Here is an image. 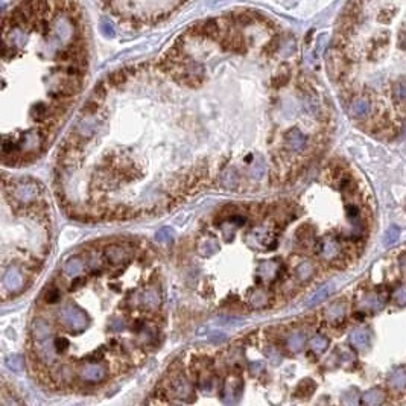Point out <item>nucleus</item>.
I'll list each match as a JSON object with an SVG mask.
<instances>
[{
	"label": "nucleus",
	"instance_id": "f257e3e1",
	"mask_svg": "<svg viewBox=\"0 0 406 406\" xmlns=\"http://www.w3.org/2000/svg\"><path fill=\"white\" fill-rule=\"evenodd\" d=\"M58 320L72 332H82L88 326L87 315L75 306H67L61 309L58 314Z\"/></svg>",
	"mask_w": 406,
	"mask_h": 406
},
{
	"label": "nucleus",
	"instance_id": "f03ea898",
	"mask_svg": "<svg viewBox=\"0 0 406 406\" xmlns=\"http://www.w3.org/2000/svg\"><path fill=\"white\" fill-rule=\"evenodd\" d=\"M12 196L15 198V201L27 204V202L37 199V196H38V186L35 183H30V181H20V183H17L14 186Z\"/></svg>",
	"mask_w": 406,
	"mask_h": 406
},
{
	"label": "nucleus",
	"instance_id": "7ed1b4c3",
	"mask_svg": "<svg viewBox=\"0 0 406 406\" xmlns=\"http://www.w3.org/2000/svg\"><path fill=\"white\" fill-rule=\"evenodd\" d=\"M286 146L291 151H303L306 146V135H304L298 128H292L285 135Z\"/></svg>",
	"mask_w": 406,
	"mask_h": 406
},
{
	"label": "nucleus",
	"instance_id": "20e7f679",
	"mask_svg": "<svg viewBox=\"0 0 406 406\" xmlns=\"http://www.w3.org/2000/svg\"><path fill=\"white\" fill-rule=\"evenodd\" d=\"M371 113V102L365 96L356 97L350 104V114L356 119H364Z\"/></svg>",
	"mask_w": 406,
	"mask_h": 406
},
{
	"label": "nucleus",
	"instance_id": "39448f33",
	"mask_svg": "<svg viewBox=\"0 0 406 406\" xmlns=\"http://www.w3.org/2000/svg\"><path fill=\"white\" fill-rule=\"evenodd\" d=\"M3 285L11 292H15L23 288V276L17 268L11 266L6 269V273L3 276Z\"/></svg>",
	"mask_w": 406,
	"mask_h": 406
},
{
	"label": "nucleus",
	"instance_id": "423d86ee",
	"mask_svg": "<svg viewBox=\"0 0 406 406\" xmlns=\"http://www.w3.org/2000/svg\"><path fill=\"white\" fill-rule=\"evenodd\" d=\"M32 333H33V336H35V340L44 341L52 333V326L49 324V321L37 318V320H33V323H32Z\"/></svg>",
	"mask_w": 406,
	"mask_h": 406
},
{
	"label": "nucleus",
	"instance_id": "0eeeda50",
	"mask_svg": "<svg viewBox=\"0 0 406 406\" xmlns=\"http://www.w3.org/2000/svg\"><path fill=\"white\" fill-rule=\"evenodd\" d=\"M81 378L87 382H99L105 378V370L94 364H90L81 370Z\"/></svg>",
	"mask_w": 406,
	"mask_h": 406
},
{
	"label": "nucleus",
	"instance_id": "6e6552de",
	"mask_svg": "<svg viewBox=\"0 0 406 406\" xmlns=\"http://www.w3.org/2000/svg\"><path fill=\"white\" fill-rule=\"evenodd\" d=\"M242 390V384L241 381H234V379H228L224 387H222V400L225 403H231L234 396H239Z\"/></svg>",
	"mask_w": 406,
	"mask_h": 406
},
{
	"label": "nucleus",
	"instance_id": "1a4fd4ad",
	"mask_svg": "<svg viewBox=\"0 0 406 406\" xmlns=\"http://www.w3.org/2000/svg\"><path fill=\"white\" fill-rule=\"evenodd\" d=\"M318 253L324 257V259H333L338 253H340V245L338 242L332 238H326L320 242V248H318Z\"/></svg>",
	"mask_w": 406,
	"mask_h": 406
},
{
	"label": "nucleus",
	"instance_id": "9d476101",
	"mask_svg": "<svg viewBox=\"0 0 406 406\" xmlns=\"http://www.w3.org/2000/svg\"><path fill=\"white\" fill-rule=\"evenodd\" d=\"M105 257H107V260H108L110 263L119 265V263L125 262V260L129 257V254H128V251H126V248L113 245V247H108V248L105 250Z\"/></svg>",
	"mask_w": 406,
	"mask_h": 406
},
{
	"label": "nucleus",
	"instance_id": "9b49d317",
	"mask_svg": "<svg viewBox=\"0 0 406 406\" xmlns=\"http://www.w3.org/2000/svg\"><path fill=\"white\" fill-rule=\"evenodd\" d=\"M388 384L394 391H403L406 388V370L397 368L388 378Z\"/></svg>",
	"mask_w": 406,
	"mask_h": 406
},
{
	"label": "nucleus",
	"instance_id": "f8f14e48",
	"mask_svg": "<svg viewBox=\"0 0 406 406\" xmlns=\"http://www.w3.org/2000/svg\"><path fill=\"white\" fill-rule=\"evenodd\" d=\"M391 96L396 104H400V105L406 104V79H397L393 84Z\"/></svg>",
	"mask_w": 406,
	"mask_h": 406
},
{
	"label": "nucleus",
	"instance_id": "ddd939ff",
	"mask_svg": "<svg viewBox=\"0 0 406 406\" xmlns=\"http://www.w3.org/2000/svg\"><path fill=\"white\" fill-rule=\"evenodd\" d=\"M171 390H172V394H174V396H177V397H186V396L190 394L192 387H190V384H189L184 378L178 376V378H175V379L172 381Z\"/></svg>",
	"mask_w": 406,
	"mask_h": 406
},
{
	"label": "nucleus",
	"instance_id": "4468645a",
	"mask_svg": "<svg viewBox=\"0 0 406 406\" xmlns=\"http://www.w3.org/2000/svg\"><path fill=\"white\" fill-rule=\"evenodd\" d=\"M350 344L358 349V350H364L368 346V333L362 329L353 330L350 333Z\"/></svg>",
	"mask_w": 406,
	"mask_h": 406
},
{
	"label": "nucleus",
	"instance_id": "2eb2a0df",
	"mask_svg": "<svg viewBox=\"0 0 406 406\" xmlns=\"http://www.w3.org/2000/svg\"><path fill=\"white\" fill-rule=\"evenodd\" d=\"M40 143V137L37 131H27L23 139L18 142V148L20 149H26V151H30V149H35Z\"/></svg>",
	"mask_w": 406,
	"mask_h": 406
},
{
	"label": "nucleus",
	"instance_id": "dca6fc26",
	"mask_svg": "<svg viewBox=\"0 0 406 406\" xmlns=\"http://www.w3.org/2000/svg\"><path fill=\"white\" fill-rule=\"evenodd\" d=\"M304 343H306V335H304L303 332H295L288 338L286 346L292 353H297L303 349Z\"/></svg>",
	"mask_w": 406,
	"mask_h": 406
},
{
	"label": "nucleus",
	"instance_id": "f3484780",
	"mask_svg": "<svg viewBox=\"0 0 406 406\" xmlns=\"http://www.w3.org/2000/svg\"><path fill=\"white\" fill-rule=\"evenodd\" d=\"M384 400H385V394H384L381 390H378V388L370 390V391H367V393L362 396V403L370 405V406H373V405H381Z\"/></svg>",
	"mask_w": 406,
	"mask_h": 406
},
{
	"label": "nucleus",
	"instance_id": "a211bd4d",
	"mask_svg": "<svg viewBox=\"0 0 406 406\" xmlns=\"http://www.w3.org/2000/svg\"><path fill=\"white\" fill-rule=\"evenodd\" d=\"M333 285H326V286H323V288H320L308 301H306V304L308 306H315V304H318V303H321V301H324L332 292H333Z\"/></svg>",
	"mask_w": 406,
	"mask_h": 406
},
{
	"label": "nucleus",
	"instance_id": "6ab92c4d",
	"mask_svg": "<svg viewBox=\"0 0 406 406\" xmlns=\"http://www.w3.org/2000/svg\"><path fill=\"white\" fill-rule=\"evenodd\" d=\"M250 175H251V178H254V180H262V178L266 175V163H265L263 157L259 155V157L256 158V161H254L253 166H251Z\"/></svg>",
	"mask_w": 406,
	"mask_h": 406
},
{
	"label": "nucleus",
	"instance_id": "aec40b11",
	"mask_svg": "<svg viewBox=\"0 0 406 406\" xmlns=\"http://www.w3.org/2000/svg\"><path fill=\"white\" fill-rule=\"evenodd\" d=\"M344 314H346V306L343 303H335L326 311V317L330 321H340L344 317Z\"/></svg>",
	"mask_w": 406,
	"mask_h": 406
},
{
	"label": "nucleus",
	"instance_id": "412c9836",
	"mask_svg": "<svg viewBox=\"0 0 406 406\" xmlns=\"http://www.w3.org/2000/svg\"><path fill=\"white\" fill-rule=\"evenodd\" d=\"M82 268H84V265L79 259H70L64 265V273L67 276L76 277V276H79V273H82Z\"/></svg>",
	"mask_w": 406,
	"mask_h": 406
},
{
	"label": "nucleus",
	"instance_id": "4be33fe9",
	"mask_svg": "<svg viewBox=\"0 0 406 406\" xmlns=\"http://www.w3.org/2000/svg\"><path fill=\"white\" fill-rule=\"evenodd\" d=\"M238 175H236V171L234 169H228V171H225L221 177V184L225 187V189H234L236 186H238Z\"/></svg>",
	"mask_w": 406,
	"mask_h": 406
},
{
	"label": "nucleus",
	"instance_id": "5701e85b",
	"mask_svg": "<svg viewBox=\"0 0 406 406\" xmlns=\"http://www.w3.org/2000/svg\"><path fill=\"white\" fill-rule=\"evenodd\" d=\"M314 265L311 263V262H301L298 266H297V269H295V273H297V277L300 279V280H308L309 277H312V274H314Z\"/></svg>",
	"mask_w": 406,
	"mask_h": 406
},
{
	"label": "nucleus",
	"instance_id": "b1692460",
	"mask_svg": "<svg viewBox=\"0 0 406 406\" xmlns=\"http://www.w3.org/2000/svg\"><path fill=\"white\" fill-rule=\"evenodd\" d=\"M143 304L149 309H155L160 304V295L155 289H148L143 295Z\"/></svg>",
	"mask_w": 406,
	"mask_h": 406
},
{
	"label": "nucleus",
	"instance_id": "393cba45",
	"mask_svg": "<svg viewBox=\"0 0 406 406\" xmlns=\"http://www.w3.org/2000/svg\"><path fill=\"white\" fill-rule=\"evenodd\" d=\"M327 347H329V340L323 335H315L311 340V349L315 353H323Z\"/></svg>",
	"mask_w": 406,
	"mask_h": 406
},
{
	"label": "nucleus",
	"instance_id": "a878e982",
	"mask_svg": "<svg viewBox=\"0 0 406 406\" xmlns=\"http://www.w3.org/2000/svg\"><path fill=\"white\" fill-rule=\"evenodd\" d=\"M53 352H55V347H53V343L50 344V347H47V343L44 340L43 346H38V356L41 361H44L46 364H50L53 361Z\"/></svg>",
	"mask_w": 406,
	"mask_h": 406
},
{
	"label": "nucleus",
	"instance_id": "bb28decb",
	"mask_svg": "<svg viewBox=\"0 0 406 406\" xmlns=\"http://www.w3.org/2000/svg\"><path fill=\"white\" fill-rule=\"evenodd\" d=\"M399 236H400V230H399V227H396V225L390 227V228L385 231V234H384V244H385L387 247L394 245V244L399 241Z\"/></svg>",
	"mask_w": 406,
	"mask_h": 406
},
{
	"label": "nucleus",
	"instance_id": "cd10ccee",
	"mask_svg": "<svg viewBox=\"0 0 406 406\" xmlns=\"http://www.w3.org/2000/svg\"><path fill=\"white\" fill-rule=\"evenodd\" d=\"M393 301L397 304V306H406V285H402L399 288L394 289L393 292Z\"/></svg>",
	"mask_w": 406,
	"mask_h": 406
},
{
	"label": "nucleus",
	"instance_id": "c85d7f7f",
	"mask_svg": "<svg viewBox=\"0 0 406 406\" xmlns=\"http://www.w3.org/2000/svg\"><path fill=\"white\" fill-rule=\"evenodd\" d=\"M6 365H8L9 370L15 371V373H20V371L24 368V361H23L21 356H9L6 359Z\"/></svg>",
	"mask_w": 406,
	"mask_h": 406
},
{
	"label": "nucleus",
	"instance_id": "c756f323",
	"mask_svg": "<svg viewBox=\"0 0 406 406\" xmlns=\"http://www.w3.org/2000/svg\"><path fill=\"white\" fill-rule=\"evenodd\" d=\"M155 239L161 244H169L174 239V231L171 228H160L155 234Z\"/></svg>",
	"mask_w": 406,
	"mask_h": 406
},
{
	"label": "nucleus",
	"instance_id": "7c9ffc66",
	"mask_svg": "<svg viewBox=\"0 0 406 406\" xmlns=\"http://www.w3.org/2000/svg\"><path fill=\"white\" fill-rule=\"evenodd\" d=\"M218 248H219V245L215 241H207V242H204V244L199 247V253L202 256H207L209 257V256L215 254L218 251Z\"/></svg>",
	"mask_w": 406,
	"mask_h": 406
},
{
	"label": "nucleus",
	"instance_id": "2f4dec72",
	"mask_svg": "<svg viewBox=\"0 0 406 406\" xmlns=\"http://www.w3.org/2000/svg\"><path fill=\"white\" fill-rule=\"evenodd\" d=\"M69 341L65 340V338H62V336H59V338H55L53 340V347H55V352L56 353H65L67 352V349H69Z\"/></svg>",
	"mask_w": 406,
	"mask_h": 406
},
{
	"label": "nucleus",
	"instance_id": "473e14b6",
	"mask_svg": "<svg viewBox=\"0 0 406 406\" xmlns=\"http://www.w3.org/2000/svg\"><path fill=\"white\" fill-rule=\"evenodd\" d=\"M260 266H262V268H265V271H263V269H260L262 276H265V277L273 276V274H274V271H276V263H274V262H265V263H262Z\"/></svg>",
	"mask_w": 406,
	"mask_h": 406
},
{
	"label": "nucleus",
	"instance_id": "72a5a7b5",
	"mask_svg": "<svg viewBox=\"0 0 406 406\" xmlns=\"http://www.w3.org/2000/svg\"><path fill=\"white\" fill-rule=\"evenodd\" d=\"M59 297H61V292L58 291V288H50L46 294V301L52 304V303H56Z\"/></svg>",
	"mask_w": 406,
	"mask_h": 406
},
{
	"label": "nucleus",
	"instance_id": "f704fd0d",
	"mask_svg": "<svg viewBox=\"0 0 406 406\" xmlns=\"http://www.w3.org/2000/svg\"><path fill=\"white\" fill-rule=\"evenodd\" d=\"M125 329V323L122 320H113L108 326V330L113 333H120Z\"/></svg>",
	"mask_w": 406,
	"mask_h": 406
},
{
	"label": "nucleus",
	"instance_id": "c9c22d12",
	"mask_svg": "<svg viewBox=\"0 0 406 406\" xmlns=\"http://www.w3.org/2000/svg\"><path fill=\"white\" fill-rule=\"evenodd\" d=\"M2 148H3V152H5V155L6 154H11L15 148H18V145H15V143H12V140H8V139H5L3 140V145H2Z\"/></svg>",
	"mask_w": 406,
	"mask_h": 406
},
{
	"label": "nucleus",
	"instance_id": "e433bc0d",
	"mask_svg": "<svg viewBox=\"0 0 406 406\" xmlns=\"http://www.w3.org/2000/svg\"><path fill=\"white\" fill-rule=\"evenodd\" d=\"M265 303H266V297H265L263 294H257V295H254V297H253V304H254L256 308L263 306Z\"/></svg>",
	"mask_w": 406,
	"mask_h": 406
},
{
	"label": "nucleus",
	"instance_id": "4c0bfd02",
	"mask_svg": "<svg viewBox=\"0 0 406 406\" xmlns=\"http://www.w3.org/2000/svg\"><path fill=\"white\" fill-rule=\"evenodd\" d=\"M266 353H268V356H271V361H273L274 364H277V362L282 359V358H280V355H279V353H276V350H274V349H269Z\"/></svg>",
	"mask_w": 406,
	"mask_h": 406
},
{
	"label": "nucleus",
	"instance_id": "58836bf2",
	"mask_svg": "<svg viewBox=\"0 0 406 406\" xmlns=\"http://www.w3.org/2000/svg\"><path fill=\"white\" fill-rule=\"evenodd\" d=\"M347 218L349 219L358 218V209L355 206H347Z\"/></svg>",
	"mask_w": 406,
	"mask_h": 406
},
{
	"label": "nucleus",
	"instance_id": "ea45409f",
	"mask_svg": "<svg viewBox=\"0 0 406 406\" xmlns=\"http://www.w3.org/2000/svg\"><path fill=\"white\" fill-rule=\"evenodd\" d=\"M262 368H263V364H262V362L253 364V365H251V373H253V375H259L260 371H262Z\"/></svg>",
	"mask_w": 406,
	"mask_h": 406
},
{
	"label": "nucleus",
	"instance_id": "a19ab883",
	"mask_svg": "<svg viewBox=\"0 0 406 406\" xmlns=\"http://www.w3.org/2000/svg\"><path fill=\"white\" fill-rule=\"evenodd\" d=\"M230 222H233V224H236V225H242V224L245 222V218H242V216H233V218L230 219Z\"/></svg>",
	"mask_w": 406,
	"mask_h": 406
},
{
	"label": "nucleus",
	"instance_id": "79ce46f5",
	"mask_svg": "<svg viewBox=\"0 0 406 406\" xmlns=\"http://www.w3.org/2000/svg\"><path fill=\"white\" fill-rule=\"evenodd\" d=\"M81 283H84V279H81V277H75V280L72 282V289H76V288H79L81 286Z\"/></svg>",
	"mask_w": 406,
	"mask_h": 406
},
{
	"label": "nucleus",
	"instance_id": "37998d69",
	"mask_svg": "<svg viewBox=\"0 0 406 406\" xmlns=\"http://www.w3.org/2000/svg\"><path fill=\"white\" fill-rule=\"evenodd\" d=\"M400 268H402V271H403V274L406 276V254L402 256V259H400Z\"/></svg>",
	"mask_w": 406,
	"mask_h": 406
},
{
	"label": "nucleus",
	"instance_id": "c03bdc74",
	"mask_svg": "<svg viewBox=\"0 0 406 406\" xmlns=\"http://www.w3.org/2000/svg\"><path fill=\"white\" fill-rule=\"evenodd\" d=\"M142 327H143V323H140V321H139V323H135V324L132 326V329H134V330H140Z\"/></svg>",
	"mask_w": 406,
	"mask_h": 406
}]
</instances>
